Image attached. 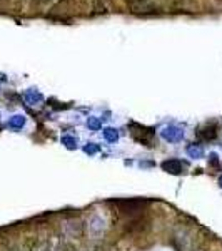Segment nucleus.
I'll return each mask as SVG.
<instances>
[{
    "label": "nucleus",
    "mask_w": 222,
    "mask_h": 251,
    "mask_svg": "<svg viewBox=\"0 0 222 251\" xmlns=\"http://www.w3.org/2000/svg\"><path fill=\"white\" fill-rule=\"evenodd\" d=\"M127 5L131 12L134 14H155V12L160 10L159 3H155L154 0H127Z\"/></svg>",
    "instance_id": "f257e3e1"
}]
</instances>
